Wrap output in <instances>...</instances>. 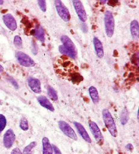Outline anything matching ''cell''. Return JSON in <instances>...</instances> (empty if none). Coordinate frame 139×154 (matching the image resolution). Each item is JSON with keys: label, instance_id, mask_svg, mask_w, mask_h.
I'll return each mask as SVG.
<instances>
[{"label": "cell", "instance_id": "31", "mask_svg": "<svg viewBox=\"0 0 139 154\" xmlns=\"http://www.w3.org/2000/svg\"><path fill=\"white\" fill-rule=\"evenodd\" d=\"M126 149H127L129 150V151H132L133 150L134 147H133V146H132V144H128V145H126Z\"/></svg>", "mask_w": 139, "mask_h": 154}, {"label": "cell", "instance_id": "9", "mask_svg": "<svg viewBox=\"0 0 139 154\" xmlns=\"http://www.w3.org/2000/svg\"><path fill=\"white\" fill-rule=\"evenodd\" d=\"M4 23L10 31H14L17 29V23L14 17L10 14H6L2 17Z\"/></svg>", "mask_w": 139, "mask_h": 154}, {"label": "cell", "instance_id": "21", "mask_svg": "<svg viewBox=\"0 0 139 154\" xmlns=\"http://www.w3.org/2000/svg\"><path fill=\"white\" fill-rule=\"evenodd\" d=\"M128 119H129L128 111L127 110V109L125 107L124 109L122 110L121 115H120V122H121V124L122 125H125V124H127Z\"/></svg>", "mask_w": 139, "mask_h": 154}, {"label": "cell", "instance_id": "4", "mask_svg": "<svg viewBox=\"0 0 139 154\" xmlns=\"http://www.w3.org/2000/svg\"><path fill=\"white\" fill-rule=\"evenodd\" d=\"M16 57H17L20 65L23 66V67H31L36 65L35 61L29 55L25 54V52L20 51V50L16 52Z\"/></svg>", "mask_w": 139, "mask_h": 154}, {"label": "cell", "instance_id": "25", "mask_svg": "<svg viewBox=\"0 0 139 154\" xmlns=\"http://www.w3.org/2000/svg\"><path fill=\"white\" fill-rule=\"evenodd\" d=\"M14 44L18 49H21L23 48V40L19 35H16L14 37Z\"/></svg>", "mask_w": 139, "mask_h": 154}, {"label": "cell", "instance_id": "15", "mask_svg": "<svg viewBox=\"0 0 139 154\" xmlns=\"http://www.w3.org/2000/svg\"><path fill=\"white\" fill-rule=\"evenodd\" d=\"M37 101L39 103L40 105H42V107L47 109L50 111H54V106L51 103V102L47 99V97L45 96H39L37 97Z\"/></svg>", "mask_w": 139, "mask_h": 154}, {"label": "cell", "instance_id": "30", "mask_svg": "<svg viewBox=\"0 0 139 154\" xmlns=\"http://www.w3.org/2000/svg\"><path fill=\"white\" fill-rule=\"evenodd\" d=\"M11 154H23V153L21 152V151L20 150L19 148L16 147L12 151Z\"/></svg>", "mask_w": 139, "mask_h": 154}, {"label": "cell", "instance_id": "29", "mask_svg": "<svg viewBox=\"0 0 139 154\" xmlns=\"http://www.w3.org/2000/svg\"><path fill=\"white\" fill-rule=\"evenodd\" d=\"M8 80L11 82L12 84L13 85V86H14L16 89H18V88H19V86H18V84L17 82H16L14 79L13 78H10Z\"/></svg>", "mask_w": 139, "mask_h": 154}, {"label": "cell", "instance_id": "14", "mask_svg": "<svg viewBox=\"0 0 139 154\" xmlns=\"http://www.w3.org/2000/svg\"><path fill=\"white\" fill-rule=\"evenodd\" d=\"M130 32L132 39L134 41H138L139 38V25L136 20H134L130 23Z\"/></svg>", "mask_w": 139, "mask_h": 154}, {"label": "cell", "instance_id": "26", "mask_svg": "<svg viewBox=\"0 0 139 154\" xmlns=\"http://www.w3.org/2000/svg\"><path fill=\"white\" fill-rule=\"evenodd\" d=\"M37 3H38L40 9L42 10V11L45 12L46 11V2L44 0H39L37 1Z\"/></svg>", "mask_w": 139, "mask_h": 154}, {"label": "cell", "instance_id": "23", "mask_svg": "<svg viewBox=\"0 0 139 154\" xmlns=\"http://www.w3.org/2000/svg\"><path fill=\"white\" fill-rule=\"evenodd\" d=\"M20 128L21 130H23L24 131H26L29 130V124L28 121L25 118H21L20 121Z\"/></svg>", "mask_w": 139, "mask_h": 154}, {"label": "cell", "instance_id": "3", "mask_svg": "<svg viewBox=\"0 0 139 154\" xmlns=\"http://www.w3.org/2000/svg\"><path fill=\"white\" fill-rule=\"evenodd\" d=\"M54 4L58 14L59 15L61 19L65 22H69L71 19V14L67 8L60 0H55Z\"/></svg>", "mask_w": 139, "mask_h": 154}, {"label": "cell", "instance_id": "16", "mask_svg": "<svg viewBox=\"0 0 139 154\" xmlns=\"http://www.w3.org/2000/svg\"><path fill=\"white\" fill-rule=\"evenodd\" d=\"M43 154H53L52 145L50 144L49 139L47 137H44L42 139Z\"/></svg>", "mask_w": 139, "mask_h": 154}, {"label": "cell", "instance_id": "27", "mask_svg": "<svg viewBox=\"0 0 139 154\" xmlns=\"http://www.w3.org/2000/svg\"><path fill=\"white\" fill-rule=\"evenodd\" d=\"M83 79L82 77L78 73H75L72 77V80H73V83H79Z\"/></svg>", "mask_w": 139, "mask_h": 154}, {"label": "cell", "instance_id": "13", "mask_svg": "<svg viewBox=\"0 0 139 154\" xmlns=\"http://www.w3.org/2000/svg\"><path fill=\"white\" fill-rule=\"evenodd\" d=\"M93 44H94V50L97 57L100 58H102L104 57V49L102 42L97 38H94L93 39Z\"/></svg>", "mask_w": 139, "mask_h": 154}, {"label": "cell", "instance_id": "33", "mask_svg": "<svg viewBox=\"0 0 139 154\" xmlns=\"http://www.w3.org/2000/svg\"><path fill=\"white\" fill-rule=\"evenodd\" d=\"M107 1H100V3L102 4H105V3H107Z\"/></svg>", "mask_w": 139, "mask_h": 154}, {"label": "cell", "instance_id": "1", "mask_svg": "<svg viewBox=\"0 0 139 154\" xmlns=\"http://www.w3.org/2000/svg\"><path fill=\"white\" fill-rule=\"evenodd\" d=\"M103 118L104 123L105 124L106 128H107L109 132H110L111 135L113 137H117V129L116 127V124L115 123L114 119L112 116L111 113L108 109H104L103 110Z\"/></svg>", "mask_w": 139, "mask_h": 154}, {"label": "cell", "instance_id": "2", "mask_svg": "<svg viewBox=\"0 0 139 154\" xmlns=\"http://www.w3.org/2000/svg\"><path fill=\"white\" fill-rule=\"evenodd\" d=\"M104 22H105V28L107 35L109 38H111L114 33L115 20L113 13L111 11L107 10L105 12V18H104Z\"/></svg>", "mask_w": 139, "mask_h": 154}, {"label": "cell", "instance_id": "17", "mask_svg": "<svg viewBox=\"0 0 139 154\" xmlns=\"http://www.w3.org/2000/svg\"><path fill=\"white\" fill-rule=\"evenodd\" d=\"M33 35L38 39L39 41L44 42L45 41V31L41 26H37V27L33 30Z\"/></svg>", "mask_w": 139, "mask_h": 154}, {"label": "cell", "instance_id": "19", "mask_svg": "<svg viewBox=\"0 0 139 154\" xmlns=\"http://www.w3.org/2000/svg\"><path fill=\"white\" fill-rule=\"evenodd\" d=\"M47 92L49 97L52 100H54V101H57V100H58V94L57 93V92H56V90L53 88L52 86H47Z\"/></svg>", "mask_w": 139, "mask_h": 154}, {"label": "cell", "instance_id": "20", "mask_svg": "<svg viewBox=\"0 0 139 154\" xmlns=\"http://www.w3.org/2000/svg\"><path fill=\"white\" fill-rule=\"evenodd\" d=\"M58 50H59V52L61 53V54H65L71 58H76L77 57L76 54H75L74 53L71 52L70 50H69L67 48H66L65 46H63V45H61V46H59Z\"/></svg>", "mask_w": 139, "mask_h": 154}, {"label": "cell", "instance_id": "28", "mask_svg": "<svg viewBox=\"0 0 139 154\" xmlns=\"http://www.w3.org/2000/svg\"><path fill=\"white\" fill-rule=\"evenodd\" d=\"M52 147L53 152L54 153V154H62V153H61L60 150L59 149V148L57 147V146L54 145H52Z\"/></svg>", "mask_w": 139, "mask_h": 154}, {"label": "cell", "instance_id": "10", "mask_svg": "<svg viewBox=\"0 0 139 154\" xmlns=\"http://www.w3.org/2000/svg\"><path fill=\"white\" fill-rule=\"evenodd\" d=\"M29 86L31 89L32 91L36 94H39L42 92L41 82L38 79L29 77L27 79Z\"/></svg>", "mask_w": 139, "mask_h": 154}, {"label": "cell", "instance_id": "11", "mask_svg": "<svg viewBox=\"0 0 139 154\" xmlns=\"http://www.w3.org/2000/svg\"><path fill=\"white\" fill-rule=\"evenodd\" d=\"M73 124L74 126H76L77 131L78 132V133L80 134V136L82 137V139L88 143H92V140H91L89 134H88L86 130L85 129L84 126H83L82 124H80L79 122H74Z\"/></svg>", "mask_w": 139, "mask_h": 154}, {"label": "cell", "instance_id": "12", "mask_svg": "<svg viewBox=\"0 0 139 154\" xmlns=\"http://www.w3.org/2000/svg\"><path fill=\"white\" fill-rule=\"evenodd\" d=\"M60 40L62 42V45L65 46L66 48H67L71 52L74 53L75 54L77 55V49L75 44L71 39L66 35H63L61 36Z\"/></svg>", "mask_w": 139, "mask_h": 154}, {"label": "cell", "instance_id": "22", "mask_svg": "<svg viewBox=\"0 0 139 154\" xmlns=\"http://www.w3.org/2000/svg\"><path fill=\"white\" fill-rule=\"evenodd\" d=\"M36 146V142H31L30 144H29L26 147H25L23 151V154H31L32 150L33 149V148Z\"/></svg>", "mask_w": 139, "mask_h": 154}, {"label": "cell", "instance_id": "24", "mask_svg": "<svg viewBox=\"0 0 139 154\" xmlns=\"http://www.w3.org/2000/svg\"><path fill=\"white\" fill-rule=\"evenodd\" d=\"M6 124L7 120L6 117L2 114H0V133L6 128Z\"/></svg>", "mask_w": 139, "mask_h": 154}, {"label": "cell", "instance_id": "34", "mask_svg": "<svg viewBox=\"0 0 139 154\" xmlns=\"http://www.w3.org/2000/svg\"><path fill=\"white\" fill-rule=\"evenodd\" d=\"M4 2L3 1V0H0V5L4 4Z\"/></svg>", "mask_w": 139, "mask_h": 154}, {"label": "cell", "instance_id": "32", "mask_svg": "<svg viewBox=\"0 0 139 154\" xmlns=\"http://www.w3.org/2000/svg\"><path fill=\"white\" fill-rule=\"evenodd\" d=\"M4 67H2V66L0 65V73H2L4 71Z\"/></svg>", "mask_w": 139, "mask_h": 154}, {"label": "cell", "instance_id": "7", "mask_svg": "<svg viewBox=\"0 0 139 154\" xmlns=\"http://www.w3.org/2000/svg\"><path fill=\"white\" fill-rule=\"evenodd\" d=\"M88 124H89L91 132H92L93 137H94L95 140H97V142L98 143H102L103 141V137L99 127L98 126L97 124L91 120L88 122Z\"/></svg>", "mask_w": 139, "mask_h": 154}, {"label": "cell", "instance_id": "18", "mask_svg": "<svg viewBox=\"0 0 139 154\" xmlns=\"http://www.w3.org/2000/svg\"><path fill=\"white\" fill-rule=\"evenodd\" d=\"M88 90H89V94L92 102L94 104H98V102H99V96H98L97 89L94 86H90Z\"/></svg>", "mask_w": 139, "mask_h": 154}, {"label": "cell", "instance_id": "5", "mask_svg": "<svg viewBox=\"0 0 139 154\" xmlns=\"http://www.w3.org/2000/svg\"><path fill=\"white\" fill-rule=\"evenodd\" d=\"M58 126L64 134H65L66 137L70 138V139H73L74 140H77V136L74 131V130L71 128V126L69 125L68 123L66 122L60 120L58 122Z\"/></svg>", "mask_w": 139, "mask_h": 154}, {"label": "cell", "instance_id": "6", "mask_svg": "<svg viewBox=\"0 0 139 154\" xmlns=\"http://www.w3.org/2000/svg\"><path fill=\"white\" fill-rule=\"evenodd\" d=\"M73 4L79 20L82 23H85L87 20V14L82 2L79 1V0H73Z\"/></svg>", "mask_w": 139, "mask_h": 154}, {"label": "cell", "instance_id": "8", "mask_svg": "<svg viewBox=\"0 0 139 154\" xmlns=\"http://www.w3.org/2000/svg\"><path fill=\"white\" fill-rule=\"evenodd\" d=\"M16 140V136L14 131L12 129H8L5 132L3 138V143L6 149L11 148Z\"/></svg>", "mask_w": 139, "mask_h": 154}, {"label": "cell", "instance_id": "35", "mask_svg": "<svg viewBox=\"0 0 139 154\" xmlns=\"http://www.w3.org/2000/svg\"><path fill=\"white\" fill-rule=\"evenodd\" d=\"M2 105V100H0V105Z\"/></svg>", "mask_w": 139, "mask_h": 154}]
</instances>
